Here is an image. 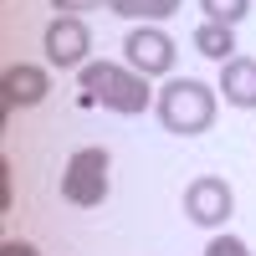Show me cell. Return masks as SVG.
Returning <instances> with one entry per match:
<instances>
[{
  "instance_id": "cell-1",
  "label": "cell",
  "mask_w": 256,
  "mask_h": 256,
  "mask_svg": "<svg viewBox=\"0 0 256 256\" xmlns=\"http://www.w3.org/2000/svg\"><path fill=\"white\" fill-rule=\"evenodd\" d=\"M82 108H108V113H123V118H138L148 113V77L134 72L128 62H88L82 67V92H77Z\"/></svg>"
},
{
  "instance_id": "cell-2",
  "label": "cell",
  "mask_w": 256,
  "mask_h": 256,
  "mask_svg": "<svg viewBox=\"0 0 256 256\" xmlns=\"http://www.w3.org/2000/svg\"><path fill=\"white\" fill-rule=\"evenodd\" d=\"M159 123L180 138H195L216 123V92L200 77H169L159 92Z\"/></svg>"
},
{
  "instance_id": "cell-3",
  "label": "cell",
  "mask_w": 256,
  "mask_h": 256,
  "mask_svg": "<svg viewBox=\"0 0 256 256\" xmlns=\"http://www.w3.org/2000/svg\"><path fill=\"white\" fill-rule=\"evenodd\" d=\"M113 159H108V148H77V154L67 159V169H62V200L77 205V210H92L108 200V190H113Z\"/></svg>"
},
{
  "instance_id": "cell-4",
  "label": "cell",
  "mask_w": 256,
  "mask_h": 256,
  "mask_svg": "<svg viewBox=\"0 0 256 256\" xmlns=\"http://www.w3.org/2000/svg\"><path fill=\"white\" fill-rule=\"evenodd\" d=\"M184 216H190V226L220 230L230 216H236V190H230L220 174H200V180H190V190H184Z\"/></svg>"
},
{
  "instance_id": "cell-5",
  "label": "cell",
  "mask_w": 256,
  "mask_h": 256,
  "mask_svg": "<svg viewBox=\"0 0 256 256\" xmlns=\"http://www.w3.org/2000/svg\"><path fill=\"white\" fill-rule=\"evenodd\" d=\"M174 41H169L159 26H134L128 31V41H123V62L134 72H144V77H164V72H174Z\"/></svg>"
},
{
  "instance_id": "cell-6",
  "label": "cell",
  "mask_w": 256,
  "mask_h": 256,
  "mask_svg": "<svg viewBox=\"0 0 256 256\" xmlns=\"http://www.w3.org/2000/svg\"><path fill=\"white\" fill-rule=\"evenodd\" d=\"M41 46H46V62H52V67H88L92 31H88V20H82V16H52Z\"/></svg>"
},
{
  "instance_id": "cell-7",
  "label": "cell",
  "mask_w": 256,
  "mask_h": 256,
  "mask_svg": "<svg viewBox=\"0 0 256 256\" xmlns=\"http://www.w3.org/2000/svg\"><path fill=\"white\" fill-rule=\"evenodd\" d=\"M0 88H6V108H36V102L46 98L52 77H46V67H31V62H16V67H6V77H0Z\"/></svg>"
},
{
  "instance_id": "cell-8",
  "label": "cell",
  "mask_w": 256,
  "mask_h": 256,
  "mask_svg": "<svg viewBox=\"0 0 256 256\" xmlns=\"http://www.w3.org/2000/svg\"><path fill=\"white\" fill-rule=\"evenodd\" d=\"M220 98L230 108H256V56H230L220 67Z\"/></svg>"
},
{
  "instance_id": "cell-9",
  "label": "cell",
  "mask_w": 256,
  "mask_h": 256,
  "mask_svg": "<svg viewBox=\"0 0 256 256\" xmlns=\"http://www.w3.org/2000/svg\"><path fill=\"white\" fill-rule=\"evenodd\" d=\"M195 52L226 67V62L236 56V26H216V20H205V26H195Z\"/></svg>"
},
{
  "instance_id": "cell-10",
  "label": "cell",
  "mask_w": 256,
  "mask_h": 256,
  "mask_svg": "<svg viewBox=\"0 0 256 256\" xmlns=\"http://www.w3.org/2000/svg\"><path fill=\"white\" fill-rule=\"evenodd\" d=\"M184 6V0H113V10L128 16V20H144V26H159V20H169Z\"/></svg>"
},
{
  "instance_id": "cell-11",
  "label": "cell",
  "mask_w": 256,
  "mask_h": 256,
  "mask_svg": "<svg viewBox=\"0 0 256 256\" xmlns=\"http://www.w3.org/2000/svg\"><path fill=\"white\" fill-rule=\"evenodd\" d=\"M205 20H216V26H241L251 16V0H200Z\"/></svg>"
},
{
  "instance_id": "cell-12",
  "label": "cell",
  "mask_w": 256,
  "mask_h": 256,
  "mask_svg": "<svg viewBox=\"0 0 256 256\" xmlns=\"http://www.w3.org/2000/svg\"><path fill=\"white\" fill-rule=\"evenodd\" d=\"M205 256H251V246L241 236H216V241L205 246Z\"/></svg>"
},
{
  "instance_id": "cell-13",
  "label": "cell",
  "mask_w": 256,
  "mask_h": 256,
  "mask_svg": "<svg viewBox=\"0 0 256 256\" xmlns=\"http://www.w3.org/2000/svg\"><path fill=\"white\" fill-rule=\"evenodd\" d=\"M52 6H56V16H82V10H102V6L113 10V0H52Z\"/></svg>"
},
{
  "instance_id": "cell-14",
  "label": "cell",
  "mask_w": 256,
  "mask_h": 256,
  "mask_svg": "<svg viewBox=\"0 0 256 256\" xmlns=\"http://www.w3.org/2000/svg\"><path fill=\"white\" fill-rule=\"evenodd\" d=\"M0 256H41L31 241H6V246H0Z\"/></svg>"
}]
</instances>
